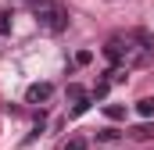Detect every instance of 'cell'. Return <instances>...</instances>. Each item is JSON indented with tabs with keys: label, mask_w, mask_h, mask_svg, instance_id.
Instances as JSON below:
<instances>
[{
	"label": "cell",
	"mask_w": 154,
	"mask_h": 150,
	"mask_svg": "<svg viewBox=\"0 0 154 150\" xmlns=\"http://www.w3.org/2000/svg\"><path fill=\"white\" fill-rule=\"evenodd\" d=\"M136 114L140 118H154V100H140L136 104Z\"/></svg>",
	"instance_id": "6"
},
{
	"label": "cell",
	"mask_w": 154,
	"mask_h": 150,
	"mask_svg": "<svg viewBox=\"0 0 154 150\" xmlns=\"http://www.w3.org/2000/svg\"><path fill=\"white\" fill-rule=\"evenodd\" d=\"M11 32V11H0V36Z\"/></svg>",
	"instance_id": "9"
},
{
	"label": "cell",
	"mask_w": 154,
	"mask_h": 150,
	"mask_svg": "<svg viewBox=\"0 0 154 150\" xmlns=\"http://www.w3.org/2000/svg\"><path fill=\"white\" fill-rule=\"evenodd\" d=\"M75 61H79V64H90V61H93V54H90V50H79Z\"/></svg>",
	"instance_id": "11"
},
{
	"label": "cell",
	"mask_w": 154,
	"mask_h": 150,
	"mask_svg": "<svg viewBox=\"0 0 154 150\" xmlns=\"http://www.w3.org/2000/svg\"><path fill=\"white\" fill-rule=\"evenodd\" d=\"M32 18H36L39 29H43V32H50V36H57V32H65V29H68V11H65L57 0H54V4H47V7H39Z\"/></svg>",
	"instance_id": "2"
},
{
	"label": "cell",
	"mask_w": 154,
	"mask_h": 150,
	"mask_svg": "<svg viewBox=\"0 0 154 150\" xmlns=\"http://www.w3.org/2000/svg\"><path fill=\"white\" fill-rule=\"evenodd\" d=\"M104 114H108L111 122H122V118H125V107H122V104H108V107H104Z\"/></svg>",
	"instance_id": "5"
},
{
	"label": "cell",
	"mask_w": 154,
	"mask_h": 150,
	"mask_svg": "<svg viewBox=\"0 0 154 150\" xmlns=\"http://www.w3.org/2000/svg\"><path fill=\"white\" fill-rule=\"evenodd\" d=\"M108 89H111V82H108V79H100V82H97V89H93V100H104V97H108Z\"/></svg>",
	"instance_id": "7"
},
{
	"label": "cell",
	"mask_w": 154,
	"mask_h": 150,
	"mask_svg": "<svg viewBox=\"0 0 154 150\" xmlns=\"http://www.w3.org/2000/svg\"><path fill=\"white\" fill-rule=\"evenodd\" d=\"M50 97H54V86L50 82H32L25 89V104H47Z\"/></svg>",
	"instance_id": "3"
},
{
	"label": "cell",
	"mask_w": 154,
	"mask_h": 150,
	"mask_svg": "<svg viewBox=\"0 0 154 150\" xmlns=\"http://www.w3.org/2000/svg\"><path fill=\"white\" fill-rule=\"evenodd\" d=\"M79 97H86V89H82V86H75V82H72V86H68V100H79Z\"/></svg>",
	"instance_id": "10"
},
{
	"label": "cell",
	"mask_w": 154,
	"mask_h": 150,
	"mask_svg": "<svg viewBox=\"0 0 154 150\" xmlns=\"http://www.w3.org/2000/svg\"><path fill=\"white\" fill-rule=\"evenodd\" d=\"M133 136H154V129L151 125H140V129H133Z\"/></svg>",
	"instance_id": "13"
},
{
	"label": "cell",
	"mask_w": 154,
	"mask_h": 150,
	"mask_svg": "<svg viewBox=\"0 0 154 150\" xmlns=\"http://www.w3.org/2000/svg\"><path fill=\"white\" fill-rule=\"evenodd\" d=\"M115 136H118L115 129H100V132H97V140H115Z\"/></svg>",
	"instance_id": "12"
},
{
	"label": "cell",
	"mask_w": 154,
	"mask_h": 150,
	"mask_svg": "<svg viewBox=\"0 0 154 150\" xmlns=\"http://www.w3.org/2000/svg\"><path fill=\"white\" fill-rule=\"evenodd\" d=\"M61 150H86V140H82V136H72V140H68Z\"/></svg>",
	"instance_id": "8"
},
{
	"label": "cell",
	"mask_w": 154,
	"mask_h": 150,
	"mask_svg": "<svg viewBox=\"0 0 154 150\" xmlns=\"http://www.w3.org/2000/svg\"><path fill=\"white\" fill-rule=\"evenodd\" d=\"M104 57H108L111 64H122V36H111L104 43Z\"/></svg>",
	"instance_id": "4"
},
{
	"label": "cell",
	"mask_w": 154,
	"mask_h": 150,
	"mask_svg": "<svg viewBox=\"0 0 154 150\" xmlns=\"http://www.w3.org/2000/svg\"><path fill=\"white\" fill-rule=\"evenodd\" d=\"M154 54V36L147 29H133L122 36V68H140Z\"/></svg>",
	"instance_id": "1"
}]
</instances>
